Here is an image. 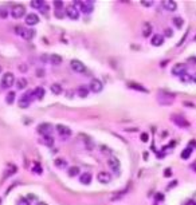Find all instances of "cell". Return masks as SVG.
Returning a JSON list of instances; mask_svg holds the SVG:
<instances>
[{
    "label": "cell",
    "mask_w": 196,
    "mask_h": 205,
    "mask_svg": "<svg viewBox=\"0 0 196 205\" xmlns=\"http://www.w3.org/2000/svg\"><path fill=\"white\" fill-rule=\"evenodd\" d=\"M77 95L79 97V98H87L89 97V93H90V90H89L87 87H85V86H79L78 88H77Z\"/></svg>",
    "instance_id": "21"
},
{
    "label": "cell",
    "mask_w": 196,
    "mask_h": 205,
    "mask_svg": "<svg viewBox=\"0 0 196 205\" xmlns=\"http://www.w3.org/2000/svg\"><path fill=\"white\" fill-rule=\"evenodd\" d=\"M32 95H34V90L32 91H27L24 95H22V98L19 99V107L20 109H27L30 106V103H31Z\"/></svg>",
    "instance_id": "4"
},
{
    "label": "cell",
    "mask_w": 196,
    "mask_h": 205,
    "mask_svg": "<svg viewBox=\"0 0 196 205\" xmlns=\"http://www.w3.org/2000/svg\"><path fill=\"white\" fill-rule=\"evenodd\" d=\"M37 205H47V204L44 203V201H38V203H37Z\"/></svg>",
    "instance_id": "51"
},
{
    "label": "cell",
    "mask_w": 196,
    "mask_h": 205,
    "mask_svg": "<svg viewBox=\"0 0 196 205\" xmlns=\"http://www.w3.org/2000/svg\"><path fill=\"white\" fill-rule=\"evenodd\" d=\"M150 43L152 46L154 47H160L164 44V35H160V34H154L152 38H150Z\"/></svg>",
    "instance_id": "15"
},
{
    "label": "cell",
    "mask_w": 196,
    "mask_h": 205,
    "mask_svg": "<svg viewBox=\"0 0 196 205\" xmlns=\"http://www.w3.org/2000/svg\"><path fill=\"white\" fill-rule=\"evenodd\" d=\"M54 7H55V10H61V8L63 7V2H59V0H56V2H54Z\"/></svg>",
    "instance_id": "36"
},
{
    "label": "cell",
    "mask_w": 196,
    "mask_h": 205,
    "mask_svg": "<svg viewBox=\"0 0 196 205\" xmlns=\"http://www.w3.org/2000/svg\"><path fill=\"white\" fill-rule=\"evenodd\" d=\"M43 75H44V71L43 70H38V77L41 78V77H43Z\"/></svg>",
    "instance_id": "45"
},
{
    "label": "cell",
    "mask_w": 196,
    "mask_h": 205,
    "mask_svg": "<svg viewBox=\"0 0 196 205\" xmlns=\"http://www.w3.org/2000/svg\"><path fill=\"white\" fill-rule=\"evenodd\" d=\"M0 73H2V66H0Z\"/></svg>",
    "instance_id": "53"
},
{
    "label": "cell",
    "mask_w": 196,
    "mask_h": 205,
    "mask_svg": "<svg viewBox=\"0 0 196 205\" xmlns=\"http://www.w3.org/2000/svg\"><path fill=\"white\" fill-rule=\"evenodd\" d=\"M7 16H8L7 10H2V11H0V17H2V19H6Z\"/></svg>",
    "instance_id": "39"
},
{
    "label": "cell",
    "mask_w": 196,
    "mask_h": 205,
    "mask_svg": "<svg viewBox=\"0 0 196 205\" xmlns=\"http://www.w3.org/2000/svg\"><path fill=\"white\" fill-rule=\"evenodd\" d=\"M185 205H196V203H195V201H192V200H188Z\"/></svg>",
    "instance_id": "46"
},
{
    "label": "cell",
    "mask_w": 196,
    "mask_h": 205,
    "mask_svg": "<svg viewBox=\"0 0 196 205\" xmlns=\"http://www.w3.org/2000/svg\"><path fill=\"white\" fill-rule=\"evenodd\" d=\"M67 174L70 176V177H75V176H78L79 174V168L78 166H70L69 168V170H67Z\"/></svg>",
    "instance_id": "28"
},
{
    "label": "cell",
    "mask_w": 196,
    "mask_h": 205,
    "mask_svg": "<svg viewBox=\"0 0 196 205\" xmlns=\"http://www.w3.org/2000/svg\"><path fill=\"white\" fill-rule=\"evenodd\" d=\"M156 200H157V201H161V200H164V194L159 193L157 196H156Z\"/></svg>",
    "instance_id": "44"
},
{
    "label": "cell",
    "mask_w": 196,
    "mask_h": 205,
    "mask_svg": "<svg viewBox=\"0 0 196 205\" xmlns=\"http://www.w3.org/2000/svg\"><path fill=\"white\" fill-rule=\"evenodd\" d=\"M42 142H43V144L46 145V146H52V145H54V138H52L51 136H44Z\"/></svg>",
    "instance_id": "32"
},
{
    "label": "cell",
    "mask_w": 196,
    "mask_h": 205,
    "mask_svg": "<svg viewBox=\"0 0 196 205\" xmlns=\"http://www.w3.org/2000/svg\"><path fill=\"white\" fill-rule=\"evenodd\" d=\"M62 91H63V88H62V86L59 83H54V84H51V93L52 94H55V95H61L62 94Z\"/></svg>",
    "instance_id": "23"
},
{
    "label": "cell",
    "mask_w": 196,
    "mask_h": 205,
    "mask_svg": "<svg viewBox=\"0 0 196 205\" xmlns=\"http://www.w3.org/2000/svg\"><path fill=\"white\" fill-rule=\"evenodd\" d=\"M23 31H24V28L20 27V26H16V27H15V32L17 35H20V36H22V34H23Z\"/></svg>",
    "instance_id": "38"
},
{
    "label": "cell",
    "mask_w": 196,
    "mask_h": 205,
    "mask_svg": "<svg viewBox=\"0 0 196 205\" xmlns=\"http://www.w3.org/2000/svg\"><path fill=\"white\" fill-rule=\"evenodd\" d=\"M50 63L51 64H55V66H59L62 63V56L56 55V54L50 55Z\"/></svg>",
    "instance_id": "24"
},
{
    "label": "cell",
    "mask_w": 196,
    "mask_h": 205,
    "mask_svg": "<svg viewBox=\"0 0 196 205\" xmlns=\"http://www.w3.org/2000/svg\"><path fill=\"white\" fill-rule=\"evenodd\" d=\"M102 88H104V84H102V82L100 81L98 78H93L90 81V84H89V90L93 91V93H101Z\"/></svg>",
    "instance_id": "8"
},
{
    "label": "cell",
    "mask_w": 196,
    "mask_h": 205,
    "mask_svg": "<svg viewBox=\"0 0 196 205\" xmlns=\"http://www.w3.org/2000/svg\"><path fill=\"white\" fill-rule=\"evenodd\" d=\"M27 84H28V82H27V79H26V78H20V79H17V81H16V87L19 88V90L26 88V87H27Z\"/></svg>",
    "instance_id": "25"
},
{
    "label": "cell",
    "mask_w": 196,
    "mask_h": 205,
    "mask_svg": "<svg viewBox=\"0 0 196 205\" xmlns=\"http://www.w3.org/2000/svg\"><path fill=\"white\" fill-rule=\"evenodd\" d=\"M152 31H153V27H152V24H150L149 21H145V23L142 24V36L149 38L150 34H152Z\"/></svg>",
    "instance_id": "18"
},
{
    "label": "cell",
    "mask_w": 196,
    "mask_h": 205,
    "mask_svg": "<svg viewBox=\"0 0 196 205\" xmlns=\"http://www.w3.org/2000/svg\"><path fill=\"white\" fill-rule=\"evenodd\" d=\"M191 169H192V170H195V172H196V161H195L192 165H191Z\"/></svg>",
    "instance_id": "48"
},
{
    "label": "cell",
    "mask_w": 196,
    "mask_h": 205,
    "mask_svg": "<svg viewBox=\"0 0 196 205\" xmlns=\"http://www.w3.org/2000/svg\"><path fill=\"white\" fill-rule=\"evenodd\" d=\"M70 67L71 70L74 71V73H77V74H86L87 73V70H86V66H85L81 60H78V59H73L70 62Z\"/></svg>",
    "instance_id": "1"
},
{
    "label": "cell",
    "mask_w": 196,
    "mask_h": 205,
    "mask_svg": "<svg viewBox=\"0 0 196 205\" xmlns=\"http://www.w3.org/2000/svg\"><path fill=\"white\" fill-rule=\"evenodd\" d=\"M44 95H46V90H44L43 87H37L34 90V97H37V99L42 101L44 98Z\"/></svg>",
    "instance_id": "22"
},
{
    "label": "cell",
    "mask_w": 196,
    "mask_h": 205,
    "mask_svg": "<svg viewBox=\"0 0 196 205\" xmlns=\"http://www.w3.org/2000/svg\"><path fill=\"white\" fill-rule=\"evenodd\" d=\"M55 166L56 168H66L67 166V161L63 158H56L55 160Z\"/></svg>",
    "instance_id": "33"
},
{
    "label": "cell",
    "mask_w": 196,
    "mask_h": 205,
    "mask_svg": "<svg viewBox=\"0 0 196 205\" xmlns=\"http://www.w3.org/2000/svg\"><path fill=\"white\" fill-rule=\"evenodd\" d=\"M97 180H98V182H101V184H109V182H112V176H110V173H108V172L101 170V172H98V174H97Z\"/></svg>",
    "instance_id": "10"
},
{
    "label": "cell",
    "mask_w": 196,
    "mask_h": 205,
    "mask_svg": "<svg viewBox=\"0 0 196 205\" xmlns=\"http://www.w3.org/2000/svg\"><path fill=\"white\" fill-rule=\"evenodd\" d=\"M55 130H56L58 134L62 136V137H70L71 136V129L65 126V125H56Z\"/></svg>",
    "instance_id": "13"
},
{
    "label": "cell",
    "mask_w": 196,
    "mask_h": 205,
    "mask_svg": "<svg viewBox=\"0 0 196 205\" xmlns=\"http://www.w3.org/2000/svg\"><path fill=\"white\" fill-rule=\"evenodd\" d=\"M91 6H87V3H82L81 7H79V11H82L83 14H90L91 12Z\"/></svg>",
    "instance_id": "31"
},
{
    "label": "cell",
    "mask_w": 196,
    "mask_h": 205,
    "mask_svg": "<svg viewBox=\"0 0 196 205\" xmlns=\"http://www.w3.org/2000/svg\"><path fill=\"white\" fill-rule=\"evenodd\" d=\"M171 121L176 125V126H179L181 129H188L189 127V122L187 121L184 117H181V115H172L171 117Z\"/></svg>",
    "instance_id": "5"
},
{
    "label": "cell",
    "mask_w": 196,
    "mask_h": 205,
    "mask_svg": "<svg viewBox=\"0 0 196 205\" xmlns=\"http://www.w3.org/2000/svg\"><path fill=\"white\" fill-rule=\"evenodd\" d=\"M19 70H20V71H26V70H27V67H26V66H20Z\"/></svg>",
    "instance_id": "50"
},
{
    "label": "cell",
    "mask_w": 196,
    "mask_h": 205,
    "mask_svg": "<svg viewBox=\"0 0 196 205\" xmlns=\"http://www.w3.org/2000/svg\"><path fill=\"white\" fill-rule=\"evenodd\" d=\"M173 99H175V95H172V94H165V93H164L163 95H159L160 105H171Z\"/></svg>",
    "instance_id": "14"
},
{
    "label": "cell",
    "mask_w": 196,
    "mask_h": 205,
    "mask_svg": "<svg viewBox=\"0 0 196 205\" xmlns=\"http://www.w3.org/2000/svg\"><path fill=\"white\" fill-rule=\"evenodd\" d=\"M194 41H196V35H195V38H194Z\"/></svg>",
    "instance_id": "54"
},
{
    "label": "cell",
    "mask_w": 196,
    "mask_h": 205,
    "mask_svg": "<svg viewBox=\"0 0 196 205\" xmlns=\"http://www.w3.org/2000/svg\"><path fill=\"white\" fill-rule=\"evenodd\" d=\"M192 82H195V83H196V74H194V75H192Z\"/></svg>",
    "instance_id": "52"
},
{
    "label": "cell",
    "mask_w": 196,
    "mask_h": 205,
    "mask_svg": "<svg viewBox=\"0 0 196 205\" xmlns=\"http://www.w3.org/2000/svg\"><path fill=\"white\" fill-rule=\"evenodd\" d=\"M47 11H48V7H47V4H44V6L41 8V12H42V14H44V15H47Z\"/></svg>",
    "instance_id": "42"
},
{
    "label": "cell",
    "mask_w": 196,
    "mask_h": 205,
    "mask_svg": "<svg viewBox=\"0 0 196 205\" xmlns=\"http://www.w3.org/2000/svg\"><path fill=\"white\" fill-rule=\"evenodd\" d=\"M128 87L129 88H132V90H136V91H140V93H148V90L142 86V84L140 83H136V82H128Z\"/></svg>",
    "instance_id": "17"
},
{
    "label": "cell",
    "mask_w": 196,
    "mask_h": 205,
    "mask_svg": "<svg viewBox=\"0 0 196 205\" xmlns=\"http://www.w3.org/2000/svg\"><path fill=\"white\" fill-rule=\"evenodd\" d=\"M10 14L14 19H20V17H23L26 15V7L23 4H15V6L12 7Z\"/></svg>",
    "instance_id": "2"
},
{
    "label": "cell",
    "mask_w": 196,
    "mask_h": 205,
    "mask_svg": "<svg viewBox=\"0 0 196 205\" xmlns=\"http://www.w3.org/2000/svg\"><path fill=\"white\" fill-rule=\"evenodd\" d=\"M65 14H66V16H67V17H70L71 20H78L79 19V10H78V8H75L73 4H70V6L66 7Z\"/></svg>",
    "instance_id": "6"
},
{
    "label": "cell",
    "mask_w": 196,
    "mask_h": 205,
    "mask_svg": "<svg viewBox=\"0 0 196 205\" xmlns=\"http://www.w3.org/2000/svg\"><path fill=\"white\" fill-rule=\"evenodd\" d=\"M44 4H46V3H44V0H34V2L30 3V6L32 8H37V10H41Z\"/></svg>",
    "instance_id": "27"
},
{
    "label": "cell",
    "mask_w": 196,
    "mask_h": 205,
    "mask_svg": "<svg viewBox=\"0 0 196 205\" xmlns=\"http://www.w3.org/2000/svg\"><path fill=\"white\" fill-rule=\"evenodd\" d=\"M26 24L27 26H35V24H38L39 23V16L37 14H28V15H26Z\"/></svg>",
    "instance_id": "16"
},
{
    "label": "cell",
    "mask_w": 196,
    "mask_h": 205,
    "mask_svg": "<svg viewBox=\"0 0 196 205\" xmlns=\"http://www.w3.org/2000/svg\"><path fill=\"white\" fill-rule=\"evenodd\" d=\"M148 138H149L148 133H142V134H141V141L142 142H146V141H148Z\"/></svg>",
    "instance_id": "40"
},
{
    "label": "cell",
    "mask_w": 196,
    "mask_h": 205,
    "mask_svg": "<svg viewBox=\"0 0 196 205\" xmlns=\"http://www.w3.org/2000/svg\"><path fill=\"white\" fill-rule=\"evenodd\" d=\"M35 173H38V174L42 173V168L39 166V164H35Z\"/></svg>",
    "instance_id": "43"
},
{
    "label": "cell",
    "mask_w": 196,
    "mask_h": 205,
    "mask_svg": "<svg viewBox=\"0 0 196 205\" xmlns=\"http://www.w3.org/2000/svg\"><path fill=\"white\" fill-rule=\"evenodd\" d=\"M35 36V30L32 28H24L23 34H22V38L26 39V41H31Z\"/></svg>",
    "instance_id": "20"
},
{
    "label": "cell",
    "mask_w": 196,
    "mask_h": 205,
    "mask_svg": "<svg viewBox=\"0 0 196 205\" xmlns=\"http://www.w3.org/2000/svg\"><path fill=\"white\" fill-rule=\"evenodd\" d=\"M15 83H16L15 75L12 74V73H6V74L3 75V78H2V86L4 88H10V87L14 86Z\"/></svg>",
    "instance_id": "3"
},
{
    "label": "cell",
    "mask_w": 196,
    "mask_h": 205,
    "mask_svg": "<svg viewBox=\"0 0 196 205\" xmlns=\"http://www.w3.org/2000/svg\"><path fill=\"white\" fill-rule=\"evenodd\" d=\"M161 6L165 11L173 12V11H176V8H177V3L173 2V0H164V2H161Z\"/></svg>",
    "instance_id": "12"
},
{
    "label": "cell",
    "mask_w": 196,
    "mask_h": 205,
    "mask_svg": "<svg viewBox=\"0 0 196 205\" xmlns=\"http://www.w3.org/2000/svg\"><path fill=\"white\" fill-rule=\"evenodd\" d=\"M165 176H167V177L171 176V169H167V170H165Z\"/></svg>",
    "instance_id": "49"
},
{
    "label": "cell",
    "mask_w": 196,
    "mask_h": 205,
    "mask_svg": "<svg viewBox=\"0 0 196 205\" xmlns=\"http://www.w3.org/2000/svg\"><path fill=\"white\" fill-rule=\"evenodd\" d=\"M27 198H28V200H37V197H35V196H32V194H28Z\"/></svg>",
    "instance_id": "47"
},
{
    "label": "cell",
    "mask_w": 196,
    "mask_h": 205,
    "mask_svg": "<svg viewBox=\"0 0 196 205\" xmlns=\"http://www.w3.org/2000/svg\"><path fill=\"white\" fill-rule=\"evenodd\" d=\"M108 165H109V168L115 173V174H118V172H120V160L117 157H109Z\"/></svg>",
    "instance_id": "11"
},
{
    "label": "cell",
    "mask_w": 196,
    "mask_h": 205,
    "mask_svg": "<svg viewBox=\"0 0 196 205\" xmlns=\"http://www.w3.org/2000/svg\"><path fill=\"white\" fill-rule=\"evenodd\" d=\"M173 35V31L171 28H165V31H164V36H167V38H171Z\"/></svg>",
    "instance_id": "37"
},
{
    "label": "cell",
    "mask_w": 196,
    "mask_h": 205,
    "mask_svg": "<svg viewBox=\"0 0 196 205\" xmlns=\"http://www.w3.org/2000/svg\"><path fill=\"white\" fill-rule=\"evenodd\" d=\"M15 97H16L15 93H14V91H10V93H8V94L6 95V102H7L8 105H12V103L15 102Z\"/></svg>",
    "instance_id": "30"
},
{
    "label": "cell",
    "mask_w": 196,
    "mask_h": 205,
    "mask_svg": "<svg viewBox=\"0 0 196 205\" xmlns=\"http://www.w3.org/2000/svg\"><path fill=\"white\" fill-rule=\"evenodd\" d=\"M52 130H54V126H52L51 123H41L38 126V133L39 134H42L43 137L44 136H51V133H52Z\"/></svg>",
    "instance_id": "9"
},
{
    "label": "cell",
    "mask_w": 196,
    "mask_h": 205,
    "mask_svg": "<svg viewBox=\"0 0 196 205\" xmlns=\"http://www.w3.org/2000/svg\"><path fill=\"white\" fill-rule=\"evenodd\" d=\"M191 154H192V148H191V146H188V148H185L184 150L181 151V158L188 160V158L191 157Z\"/></svg>",
    "instance_id": "29"
},
{
    "label": "cell",
    "mask_w": 196,
    "mask_h": 205,
    "mask_svg": "<svg viewBox=\"0 0 196 205\" xmlns=\"http://www.w3.org/2000/svg\"><path fill=\"white\" fill-rule=\"evenodd\" d=\"M14 173H16V166H15V165H12V166H10V169L7 170L6 174H4V178L8 177V176H11V174H14Z\"/></svg>",
    "instance_id": "35"
},
{
    "label": "cell",
    "mask_w": 196,
    "mask_h": 205,
    "mask_svg": "<svg viewBox=\"0 0 196 205\" xmlns=\"http://www.w3.org/2000/svg\"><path fill=\"white\" fill-rule=\"evenodd\" d=\"M91 173H89V172H85V173H82L81 176H79V182L81 184H83V185H89L91 182Z\"/></svg>",
    "instance_id": "19"
},
{
    "label": "cell",
    "mask_w": 196,
    "mask_h": 205,
    "mask_svg": "<svg viewBox=\"0 0 196 205\" xmlns=\"http://www.w3.org/2000/svg\"><path fill=\"white\" fill-rule=\"evenodd\" d=\"M141 6H144V7H152L153 6V2H141Z\"/></svg>",
    "instance_id": "41"
},
{
    "label": "cell",
    "mask_w": 196,
    "mask_h": 205,
    "mask_svg": "<svg viewBox=\"0 0 196 205\" xmlns=\"http://www.w3.org/2000/svg\"><path fill=\"white\" fill-rule=\"evenodd\" d=\"M180 81L181 82H184V83H188V82H191L192 81V75H189V74H184V75H181L180 77Z\"/></svg>",
    "instance_id": "34"
},
{
    "label": "cell",
    "mask_w": 196,
    "mask_h": 205,
    "mask_svg": "<svg viewBox=\"0 0 196 205\" xmlns=\"http://www.w3.org/2000/svg\"><path fill=\"white\" fill-rule=\"evenodd\" d=\"M172 21H173V26H175L176 28H179V30L183 27V26H184V20H183L180 16H176V17H173V19H172Z\"/></svg>",
    "instance_id": "26"
},
{
    "label": "cell",
    "mask_w": 196,
    "mask_h": 205,
    "mask_svg": "<svg viewBox=\"0 0 196 205\" xmlns=\"http://www.w3.org/2000/svg\"><path fill=\"white\" fill-rule=\"evenodd\" d=\"M185 71H187L185 63H176V64H173L171 73H172V75H175V77H181V75L185 74Z\"/></svg>",
    "instance_id": "7"
}]
</instances>
